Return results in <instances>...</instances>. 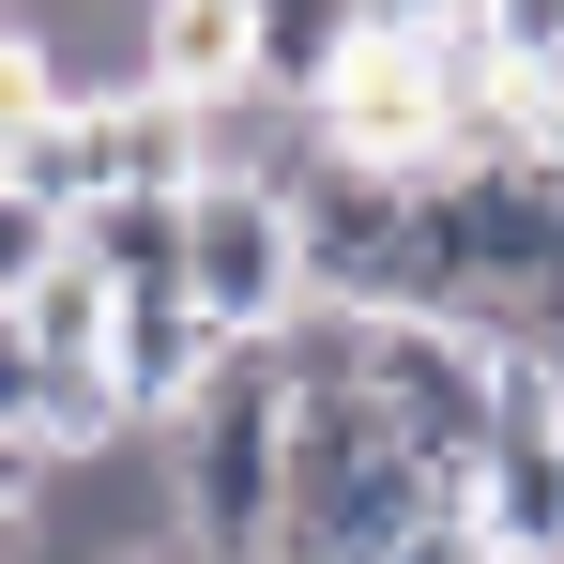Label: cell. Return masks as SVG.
Here are the masks:
<instances>
[{"instance_id":"7","label":"cell","mask_w":564,"mask_h":564,"mask_svg":"<svg viewBox=\"0 0 564 564\" xmlns=\"http://www.w3.org/2000/svg\"><path fill=\"white\" fill-rule=\"evenodd\" d=\"M138 62H153V93H184V107L245 93V0H153L138 15Z\"/></svg>"},{"instance_id":"8","label":"cell","mask_w":564,"mask_h":564,"mask_svg":"<svg viewBox=\"0 0 564 564\" xmlns=\"http://www.w3.org/2000/svg\"><path fill=\"white\" fill-rule=\"evenodd\" d=\"M198 184V107L184 93H122L107 107V198H184Z\"/></svg>"},{"instance_id":"3","label":"cell","mask_w":564,"mask_h":564,"mask_svg":"<svg viewBox=\"0 0 564 564\" xmlns=\"http://www.w3.org/2000/svg\"><path fill=\"white\" fill-rule=\"evenodd\" d=\"M367 412L412 443V473L473 488L488 473V336H458V321H367Z\"/></svg>"},{"instance_id":"4","label":"cell","mask_w":564,"mask_h":564,"mask_svg":"<svg viewBox=\"0 0 564 564\" xmlns=\"http://www.w3.org/2000/svg\"><path fill=\"white\" fill-rule=\"evenodd\" d=\"M184 305L214 336H275L305 305V260H290V198L275 184H184Z\"/></svg>"},{"instance_id":"12","label":"cell","mask_w":564,"mask_h":564,"mask_svg":"<svg viewBox=\"0 0 564 564\" xmlns=\"http://www.w3.org/2000/svg\"><path fill=\"white\" fill-rule=\"evenodd\" d=\"M31 107H62V93L31 77V46H0V169H15V122H31Z\"/></svg>"},{"instance_id":"1","label":"cell","mask_w":564,"mask_h":564,"mask_svg":"<svg viewBox=\"0 0 564 564\" xmlns=\"http://www.w3.org/2000/svg\"><path fill=\"white\" fill-rule=\"evenodd\" d=\"M275 488H290V367H275V336H229V367L169 412L184 550L198 564H260L275 550Z\"/></svg>"},{"instance_id":"10","label":"cell","mask_w":564,"mask_h":564,"mask_svg":"<svg viewBox=\"0 0 564 564\" xmlns=\"http://www.w3.org/2000/svg\"><path fill=\"white\" fill-rule=\"evenodd\" d=\"M62 245H77L62 214H31V198L0 184V321H15V305H31V290H46V275H62Z\"/></svg>"},{"instance_id":"11","label":"cell","mask_w":564,"mask_h":564,"mask_svg":"<svg viewBox=\"0 0 564 564\" xmlns=\"http://www.w3.org/2000/svg\"><path fill=\"white\" fill-rule=\"evenodd\" d=\"M397 564H488V534H473V503H443V519H412V534H397Z\"/></svg>"},{"instance_id":"9","label":"cell","mask_w":564,"mask_h":564,"mask_svg":"<svg viewBox=\"0 0 564 564\" xmlns=\"http://www.w3.org/2000/svg\"><path fill=\"white\" fill-rule=\"evenodd\" d=\"M77 260H93L107 290H184V198H107V214H77Z\"/></svg>"},{"instance_id":"14","label":"cell","mask_w":564,"mask_h":564,"mask_svg":"<svg viewBox=\"0 0 564 564\" xmlns=\"http://www.w3.org/2000/svg\"><path fill=\"white\" fill-rule=\"evenodd\" d=\"M0 15H15V0H0Z\"/></svg>"},{"instance_id":"13","label":"cell","mask_w":564,"mask_h":564,"mask_svg":"<svg viewBox=\"0 0 564 564\" xmlns=\"http://www.w3.org/2000/svg\"><path fill=\"white\" fill-rule=\"evenodd\" d=\"M107 564H198V550H107Z\"/></svg>"},{"instance_id":"6","label":"cell","mask_w":564,"mask_h":564,"mask_svg":"<svg viewBox=\"0 0 564 564\" xmlns=\"http://www.w3.org/2000/svg\"><path fill=\"white\" fill-rule=\"evenodd\" d=\"M0 184L31 198V214H62V229H77V214H107V107H31Z\"/></svg>"},{"instance_id":"5","label":"cell","mask_w":564,"mask_h":564,"mask_svg":"<svg viewBox=\"0 0 564 564\" xmlns=\"http://www.w3.org/2000/svg\"><path fill=\"white\" fill-rule=\"evenodd\" d=\"M214 367H229V336L198 321L184 290H122V321H107V381H122V412H138V427H169Z\"/></svg>"},{"instance_id":"2","label":"cell","mask_w":564,"mask_h":564,"mask_svg":"<svg viewBox=\"0 0 564 564\" xmlns=\"http://www.w3.org/2000/svg\"><path fill=\"white\" fill-rule=\"evenodd\" d=\"M290 260H305V305L397 321V305H412V169L321 153V169L290 184Z\"/></svg>"}]
</instances>
